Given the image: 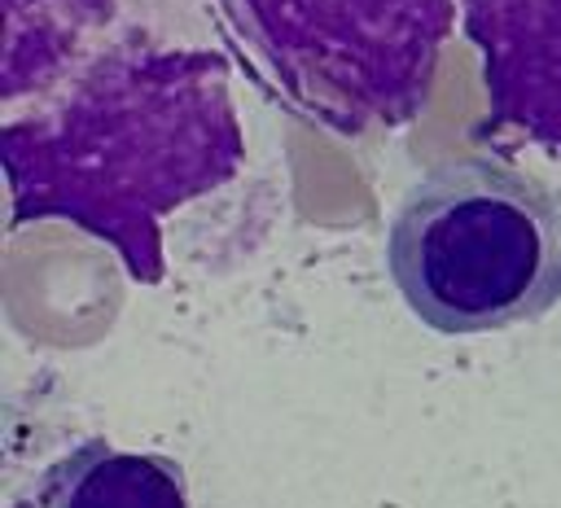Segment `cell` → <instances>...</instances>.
<instances>
[{
	"mask_svg": "<svg viewBox=\"0 0 561 508\" xmlns=\"http://www.w3.org/2000/svg\"><path fill=\"white\" fill-rule=\"evenodd\" d=\"M39 96L0 127L9 223H75L105 241L131 280L162 285V219L245 166L228 57L114 39Z\"/></svg>",
	"mask_w": 561,
	"mask_h": 508,
	"instance_id": "obj_1",
	"label": "cell"
},
{
	"mask_svg": "<svg viewBox=\"0 0 561 508\" xmlns=\"http://www.w3.org/2000/svg\"><path fill=\"white\" fill-rule=\"evenodd\" d=\"M386 272L434 333L535 324L561 302V201L500 158H447L399 197Z\"/></svg>",
	"mask_w": 561,
	"mask_h": 508,
	"instance_id": "obj_2",
	"label": "cell"
},
{
	"mask_svg": "<svg viewBox=\"0 0 561 508\" xmlns=\"http://www.w3.org/2000/svg\"><path fill=\"white\" fill-rule=\"evenodd\" d=\"M491 118L561 158V0H460Z\"/></svg>",
	"mask_w": 561,
	"mask_h": 508,
	"instance_id": "obj_4",
	"label": "cell"
},
{
	"mask_svg": "<svg viewBox=\"0 0 561 508\" xmlns=\"http://www.w3.org/2000/svg\"><path fill=\"white\" fill-rule=\"evenodd\" d=\"M250 79L311 127H408L430 101L456 0H215Z\"/></svg>",
	"mask_w": 561,
	"mask_h": 508,
	"instance_id": "obj_3",
	"label": "cell"
},
{
	"mask_svg": "<svg viewBox=\"0 0 561 508\" xmlns=\"http://www.w3.org/2000/svg\"><path fill=\"white\" fill-rule=\"evenodd\" d=\"M123 18V0H4L0 92L13 109L88 61Z\"/></svg>",
	"mask_w": 561,
	"mask_h": 508,
	"instance_id": "obj_6",
	"label": "cell"
},
{
	"mask_svg": "<svg viewBox=\"0 0 561 508\" xmlns=\"http://www.w3.org/2000/svg\"><path fill=\"white\" fill-rule=\"evenodd\" d=\"M9 508H193L188 473L162 451H123L92 434L39 464Z\"/></svg>",
	"mask_w": 561,
	"mask_h": 508,
	"instance_id": "obj_5",
	"label": "cell"
}]
</instances>
